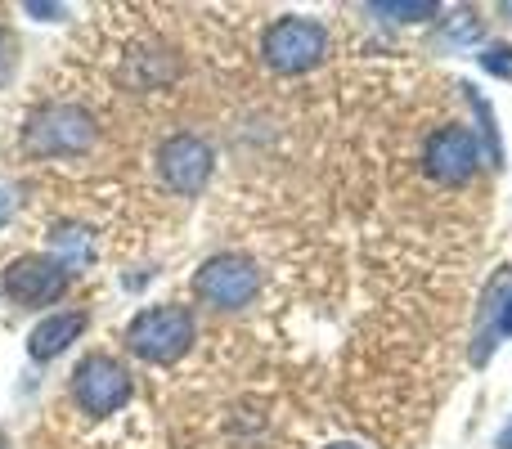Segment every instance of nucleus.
<instances>
[{
    "label": "nucleus",
    "instance_id": "423d86ee",
    "mask_svg": "<svg viewBox=\"0 0 512 449\" xmlns=\"http://www.w3.org/2000/svg\"><path fill=\"white\" fill-rule=\"evenodd\" d=\"M126 396H131V382H126V373L108 355H90L77 369V400L90 414H113Z\"/></svg>",
    "mask_w": 512,
    "mask_h": 449
},
{
    "label": "nucleus",
    "instance_id": "0eeeda50",
    "mask_svg": "<svg viewBox=\"0 0 512 449\" xmlns=\"http://www.w3.org/2000/svg\"><path fill=\"white\" fill-rule=\"evenodd\" d=\"M162 176L180 194H198L212 176V149L194 135H176V140L162 144Z\"/></svg>",
    "mask_w": 512,
    "mask_h": 449
},
{
    "label": "nucleus",
    "instance_id": "4468645a",
    "mask_svg": "<svg viewBox=\"0 0 512 449\" xmlns=\"http://www.w3.org/2000/svg\"><path fill=\"white\" fill-rule=\"evenodd\" d=\"M333 449H360V445H333Z\"/></svg>",
    "mask_w": 512,
    "mask_h": 449
},
{
    "label": "nucleus",
    "instance_id": "f257e3e1",
    "mask_svg": "<svg viewBox=\"0 0 512 449\" xmlns=\"http://www.w3.org/2000/svg\"><path fill=\"white\" fill-rule=\"evenodd\" d=\"M194 342V315L185 306H153L126 328V346L153 364H171Z\"/></svg>",
    "mask_w": 512,
    "mask_h": 449
},
{
    "label": "nucleus",
    "instance_id": "20e7f679",
    "mask_svg": "<svg viewBox=\"0 0 512 449\" xmlns=\"http://www.w3.org/2000/svg\"><path fill=\"white\" fill-rule=\"evenodd\" d=\"M427 176L441 180V185H463V180H472V171H477L481 162V149H477V135L468 131V126H441V131L427 140Z\"/></svg>",
    "mask_w": 512,
    "mask_h": 449
},
{
    "label": "nucleus",
    "instance_id": "f03ea898",
    "mask_svg": "<svg viewBox=\"0 0 512 449\" xmlns=\"http://www.w3.org/2000/svg\"><path fill=\"white\" fill-rule=\"evenodd\" d=\"M324 27L315 18H279V23L265 32V59L279 72H306L324 59Z\"/></svg>",
    "mask_w": 512,
    "mask_h": 449
},
{
    "label": "nucleus",
    "instance_id": "39448f33",
    "mask_svg": "<svg viewBox=\"0 0 512 449\" xmlns=\"http://www.w3.org/2000/svg\"><path fill=\"white\" fill-rule=\"evenodd\" d=\"M68 274L50 261V256H23L18 265H9L5 274V292L18 301V306H50L63 292Z\"/></svg>",
    "mask_w": 512,
    "mask_h": 449
},
{
    "label": "nucleus",
    "instance_id": "6e6552de",
    "mask_svg": "<svg viewBox=\"0 0 512 449\" xmlns=\"http://www.w3.org/2000/svg\"><path fill=\"white\" fill-rule=\"evenodd\" d=\"M90 144V117L81 108H50L36 126H27V149L32 153H77Z\"/></svg>",
    "mask_w": 512,
    "mask_h": 449
},
{
    "label": "nucleus",
    "instance_id": "9b49d317",
    "mask_svg": "<svg viewBox=\"0 0 512 449\" xmlns=\"http://www.w3.org/2000/svg\"><path fill=\"white\" fill-rule=\"evenodd\" d=\"M382 14H405V18H427L432 14V5H378Z\"/></svg>",
    "mask_w": 512,
    "mask_h": 449
},
{
    "label": "nucleus",
    "instance_id": "ddd939ff",
    "mask_svg": "<svg viewBox=\"0 0 512 449\" xmlns=\"http://www.w3.org/2000/svg\"><path fill=\"white\" fill-rule=\"evenodd\" d=\"M499 449H512V423L504 427V436H499Z\"/></svg>",
    "mask_w": 512,
    "mask_h": 449
},
{
    "label": "nucleus",
    "instance_id": "f8f14e48",
    "mask_svg": "<svg viewBox=\"0 0 512 449\" xmlns=\"http://www.w3.org/2000/svg\"><path fill=\"white\" fill-rule=\"evenodd\" d=\"M504 333L512 337V292H508V310H504Z\"/></svg>",
    "mask_w": 512,
    "mask_h": 449
},
{
    "label": "nucleus",
    "instance_id": "9d476101",
    "mask_svg": "<svg viewBox=\"0 0 512 449\" xmlns=\"http://www.w3.org/2000/svg\"><path fill=\"white\" fill-rule=\"evenodd\" d=\"M486 68L499 72V77H512V50L508 45H495V50L486 54Z\"/></svg>",
    "mask_w": 512,
    "mask_h": 449
},
{
    "label": "nucleus",
    "instance_id": "1a4fd4ad",
    "mask_svg": "<svg viewBox=\"0 0 512 449\" xmlns=\"http://www.w3.org/2000/svg\"><path fill=\"white\" fill-rule=\"evenodd\" d=\"M81 328H86V315H54V319H45V324L32 333V355H36V360H50V355H59L63 346L81 333Z\"/></svg>",
    "mask_w": 512,
    "mask_h": 449
},
{
    "label": "nucleus",
    "instance_id": "2eb2a0df",
    "mask_svg": "<svg viewBox=\"0 0 512 449\" xmlns=\"http://www.w3.org/2000/svg\"><path fill=\"white\" fill-rule=\"evenodd\" d=\"M0 221H5V203H0Z\"/></svg>",
    "mask_w": 512,
    "mask_h": 449
},
{
    "label": "nucleus",
    "instance_id": "7ed1b4c3",
    "mask_svg": "<svg viewBox=\"0 0 512 449\" xmlns=\"http://www.w3.org/2000/svg\"><path fill=\"white\" fill-rule=\"evenodd\" d=\"M256 288H261V274H256V265L243 261V256H216V261H207L194 279L198 297L212 301V306H221V310L248 306V301L256 297Z\"/></svg>",
    "mask_w": 512,
    "mask_h": 449
}]
</instances>
